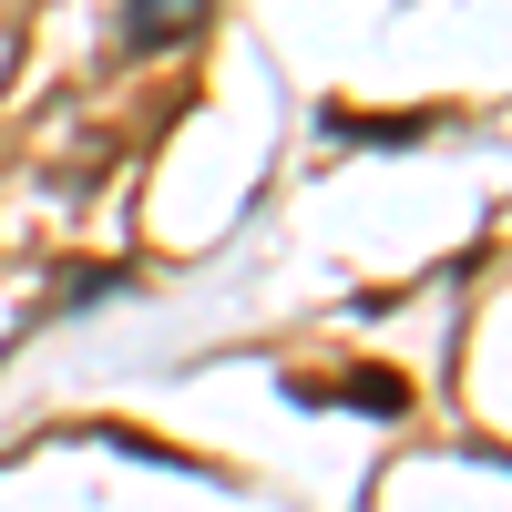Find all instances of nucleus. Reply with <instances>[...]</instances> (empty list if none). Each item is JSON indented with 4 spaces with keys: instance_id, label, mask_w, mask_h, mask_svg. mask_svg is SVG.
<instances>
[{
    "instance_id": "f257e3e1",
    "label": "nucleus",
    "mask_w": 512,
    "mask_h": 512,
    "mask_svg": "<svg viewBox=\"0 0 512 512\" xmlns=\"http://www.w3.org/2000/svg\"><path fill=\"white\" fill-rule=\"evenodd\" d=\"M205 31V0H123V52H185Z\"/></svg>"
}]
</instances>
